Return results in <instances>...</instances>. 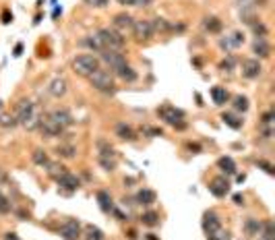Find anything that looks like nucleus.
<instances>
[{"label": "nucleus", "instance_id": "nucleus-1", "mask_svg": "<svg viewBox=\"0 0 275 240\" xmlns=\"http://www.w3.org/2000/svg\"><path fill=\"white\" fill-rule=\"evenodd\" d=\"M89 83L93 89H97L99 94H106V96H114L118 91L116 87V77H114V73H110L108 68H97V71L93 75H89Z\"/></svg>", "mask_w": 275, "mask_h": 240}, {"label": "nucleus", "instance_id": "nucleus-2", "mask_svg": "<svg viewBox=\"0 0 275 240\" xmlns=\"http://www.w3.org/2000/svg\"><path fill=\"white\" fill-rule=\"evenodd\" d=\"M157 116L162 118L166 124H170L172 129H176V131H184L188 124L184 122L186 118V114L184 110H180L176 106H170V104H164L162 108H157Z\"/></svg>", "mask_w": 275, "mask_h": 240}, {"label": "nucleus", "instance_id": "nucleus-3", "mask_svg": "<svg viewBox=\"0 0 275 240\" xmlns=\"http://www.w3.org/2000/svg\"><path fill=\"white\" fill-rule=\"evenodd\" d=\"M97 38H99L101 46H104V50H118V52H122L124 46H127V38H124L122 33H118L114 27H101V29H97Z\"/></svg>", "mask_w": 275, "mask_h": 240}, {"label": "nucleus", "instance_id": "nucleus-4", "mask_svg": "<svg viewBox=\"0 0 275 240\" xmlns=\"http://www.w3.org/2000/svg\"><path fill=\"white\" fill-rule=\"evenodd\" d=\"M97 68H101V60L93 54H79L77 58L73 60V71L79 77H89L93 75Z\"/></svg>", "mask_w": 275, "mask_h": 240}, {"label": "nucleus", "instance_id": "nucleus-5", "mask_svg": "<svg viewBox=\"0 0 275 240\" xmlns=\"http://www.w3.org/2000/svg\"><path fill=\"white\" fill-rule=\"evenodd\" d=\"M99 60L104 62L108 66L110 73H118L122 66H127V56H124V52H118V50H101L99 52Z\"/></svg>", "mask_w": 275, "mask_h": 240}, {"label": "nucleus", "instance_id": "nucleus-6", "mask_svg": "<svg viewBox=\"0 0 275 240\" xmlns=\"http://www.w3.org/2000/svg\"><path fill=\"white\" fill-rule=\"evenodd\" d=\"M56 185H58V192H62L64 197L73 195V192H77L79 189H81V180H79V176L71 174L68 170H64V172L60 176H56Z\"/></svg>", "mask_w": 275, "mask_h": 240}, {"label": "nucleus", "instance_id": "nucleus-7", "mask_svg": "<svg viewBox=\"0 0 275 240\" xmlns=\"http://www.w3.org/2000/svg\"><path fill=\"white\" fill-rule=\"evenodd\" d=\"M131 33H133V38H135L137 42H141V44H143V42H149V40L155 36V33H153V27H151V21H149V19H135Z\"/></svg>", "mask_w": 275, "mask_h": 240}, {"label": "nucleus", "instance_id": "nucleus-8", "mask_svg": "<svg viewBox=\"0 0 275 240\" xmlns=\"http://www.w3.org/2000/svg\"><path fill=\"white\" fill-rule=\"evenodd\" d=\"M38 129L42 131L44 137H48V139H56V137H62L66 129H62L58 122H54L50 118V114H44L40 116V122H38Z\"/></svg>", "mask_w": 275, "mask_h": 240}, {"label": "nucleus", "instance_id": "nucleus-9", "mask_svg": "<svg viewBox=\"0 0 275 240\" xmlns=\"http://www.w3.org/2000/svg\"><path fill=\"white\" fill-rule=\"evenodd\" d=\"M58 234H60L62 240H79V238H81V234H83V226H81V222H79V220L68 218L58 228Z\"/></svg>", "mask_w": 275, "mask_h": 240}, {"label": "nucleus", "instance_id": "nucleus-10", "mask_svg": "<svg viewBox=\"0 0 275 240\" xmlns=\"http://www.w3.org/2000/svg\"><path fill=\"white\" fill-rule=\"evenodd\" d=\"M15 118L19 124L27 127V124L36 118V106H33L29 99H21L17 104V110H15Z\"/></svg>", "mask_w": 275, "mask_h": 240}, {"label": "nucleus", "instance_id": "nucleus-11", "mask_svg": "<svg viewBox=\"0 0 275 240\" xmlns=\"http://www.w3.org/2000/svg\"><path fill=\"white\" fill-rule=\"evenodd\" d=\"M201 228H203V232L205 234H217L222 230V218L217 215L213 209H209V211H205L203 213V220H201Z\"/></svg>", "mask_w": 275, "mask_h": 240}, {"label": "nucleus", "instance_id": "nucleus-12", "mask_svg": "<svg viewBox=\"0 0 275 240\" xmlns=\"http://www.w3.org/2000/svg\"><path fill=\"white\" fill-rule=\"evenodd\" d=\"M240 68H242V77L244 79H259L261 77V73H263V64H261V60L259 58H246V60H242V64H240Z\"/></svg>", "mask_w": 275, "mask_h": 240}, {"label": "nucleus", "instance_id": "nucleus-13", "mask_svg": "<svg viewBox=\"0 0 275 240\" xmlns=\"http://www.w3.org/2000/svg\"><path fill=\"white\" fill-rule=\"evenodd\" d=\"M209 192L217 199H224L228 192H230V180H228L224 174L222 176H215L211 182H209Z\"/></svg>", "mask_w": 275, "mask_h": 240}, {"label": "nucleus", "instance_id": "nucleus-14", "mask_svg": "<svg viewBox=\"0 0 275 240\" xmlns=\"http://www.w3.org/2000/svg\"><path fill=\"white\" fill-rule=\"evenodd\" d=\"M242 44H244V33H242V31H234L232 36H228V38H222V40H220V48L228 54V52H232V50L240 48Z\"/></svg>", "mask_w": 275, "mask_h": 240}, {"label": "nucleus", "instance_id": "nucleus-15", "mask_svg": "<svg viewBox=\"0 0 275 240\" xmlns=\"http://www.w3.org/2000/svg\"><path fill=\"white\" fill-rule=\"evenodd\" d=\"M133 23H135V17H131L129 13H118V15H114V19H112V27L124 36L127 31L133 29Z\"/></svg>", "mask_w": 275, "mask_h": 240}, {"label": "nucleus", "instance_id": "nucleus-16", "mask_svg": "<svg viewBox=\"0 0 275 240\" xmlns=\"http://www.w3.org/2000/svg\"><path fill=\"white\" fill-rule=\"evenodd\" d=\"M157 201V192L153 189H139L135 195V205H141V207H151V205Z\"/></svg>", "mask_w": 275, "mask_h": 240}, {"label": "nucleus", "instance_id": "nucleus-17", "mask_svg": "<svg viewBox=\"0 0 275 240\" xmlns=\"http://www.w3.org/2000/svg\"><path fill=\"white\" fill-rule=\"evenodd\" d=\"M50 118H52L54 122H58L62 129H68V127H73V124H75V118H73V114L68 112V110H64V108L52 110V112H50Z\"/></svg>", "mask_w": 275, "mask_h": 240}, {"label": "nucleus", "instance_id": "nucleus-18", "mask_svg": "<svg viewBox=\"0 0 275 240\" xmlns=\"http://www.w3.org/2000/svg\"><path fill=\"white\" fill-rule=\"evenodd\" d=\"M66 91H68V81L66 79H62V77H56L54 81L48 85V94L52 96V97H64L66 96Z\"/></svg>", "mask_w": 275, "mask_h": 240}, {"label": "nucleus", "instance_id": "nucleus-19", "mask_svg": "<svg viewBox=\"0 0 275 240\" xmlns=\"http://www.w3.org/2000/svg\"><path fill=\"white\" fill-rule=\"evenodd\" d=\"M250 48H253V54L257 56V58H269L271 56V44L265 38H255Z\"/></svg>", "mask_w": 275, "mask_h": 240}, {"label": "nucleus", "instance_id": "nucleus-20", "mask_svg": "<svg viewBox=\"0 0 275 240\" xmlns=\"http://www.w3.org/2000/svg\"><path fill=\"white\" fill-rule=\"evenodd\" d=\"M217 168L222 170L224 176H234V174H238V166H236V162H234L230 155H222L220 159H217Z\"/></svg>", "mask_w": 275, "mask_h": 240}, {"label": "nucleus", "instance_id": "nucleus-21", "mask_svg": "<svg viewBox=\"0 0 275 240\" xmlns=\"http://www.w3.org/2000/svg\"><path fill=\"white\" fill-rule=\"evenodd\" d=\"M230 91H228L226 87H222V85H215V87H211V99H213V104L215 106H226L228 101H230Z\"/></svg>", "mask_w": 275, "mask_h": 240}, {"label": "nucleus", "instance_id": "nucleus-22", "mask_svg": "<svg viewBox=\"0 0 275 240\" xmlns=\"http://www.w3.org/2000/svg\"><path fill=\"white\" fill-rule=\"evenodd\" d=\"M261 228H263V222L261 220H257V218H246L244 224H242V232L248 238H257L261 234Z\"/></svg>", "mask_w": 275, "mask_h": 240}, {"label": "nucleus", "instance_id": "nucleus-23", "mask_svg": "<svg viewBox=\"0 0 275 240\" xmlns=\"http://www.w3.org/2000/svg\"><path fill=\"white\" fill-rule=\"evenodd\" d=\"M116 137L118 139H122V141H137V133H135V129L131 127V124H127V122H118L116 124Z\"/></svg>", "mask_w": 275, "mask_h": 240}, {"label": "nucleus", "instance_id": "nucleus-24", "mask_svg": "<svg viewBox=\"0 0 275 240\" xmlns=\"http://www.w3.org/2000/svg\"><path fill=\"white\" fill-rule=\"evenodd\" d=\"M79 46L81 48H89L91 52H101L104 50V46H101V42H99V38H97V33H91V36H85L81 42H79Z\"/></svg>", "mask_w": 275, "mask_h": 240}, {"label": "nucleus", "instance_id": "nucleus-25", "mask_svg": "<svg viewBox=\"0 0 275 240\" xmlns=\"http://www.w3.org/2000/svg\"><path fill=\"white\" fill-rule=\"evenodd\" d=\"M203 27H205V31L207 33H213V36H217V33H222V29H224V23H222V19L220 17H205L203 19Z\"/></svg>", "mask_w": 275, "mask_h": 240}, {"label": "nucleus", "instance_id": "nucleus-26", "mask_svg": "<svg viewBox=\"0 0 275 240\" xmlns=\"http://www.w3.org/2000/svg\"><path fill=\"white\" fill-rule=\"evenodd\" d=\"M222 120H224L226 127H230L234 131H240V129H242V124H244L242 116H238L236 112H224L222 114Z\"/></svg>", "mask_w": 275, "mask_h": 240}, {"label": "nucleus", "instance_id": "nucleus-27", "mask_svg": "<svg viewBox=\"0 0 275 240\" xmlns=\"http://www.w3.org/2000/svg\"><path fill=\"white\" fill-rule=\"evenodd\" d=\"M83 240H106V234H104V230L101 228H97V226H93V224H87L85 228H83Z\"/></svg>", "mask_w": 275, "mask_h": 240}, {"label": "nucleus", "instance_id": "nucleus-28", "mask_svg": "<svg viewBox=\"0 0 275 240\" xmlns=\"http://www.w3.org/2000/svg\"><path fill=\"white\" fill-rule=\"evenodd\" d=\"M114 77H118L120 81H124V83H135L137 79H139V75H137V71L131 66V64H127V66H122L118 73H114Z\"/></svg>", "mask_w": 275, "mask_h": 240}, {"label": "nucleus", "instance_id": "nucleus-29", "mask_svg": "<svg viewBox=\"0 0 275 240\" xmlns=\"http://www.w3.org/2000/svg\"><path fill=\"white\" fill-rule=\"evenodd\" d=\"M95 147H97V155H108V157H116V149H114V145L104 139V137H99L95 141Z\"/></svg>", "mask_w": 275, "mask_h": 240}, {"label": "nucleus", "instance_id": "nucleus-30", "mask_svg": "<svg viewBox=\"0 0 275 240\" xmlns=\"http://www.w3.org/2000/svg\"><path fill=\"white\" fill-rule=\"evenodd\" d=\"M151 27H153V33H170V31H174V25L164 19V17H155L151 19Z\"/></svg>", "mask_w": 275, "mask_h": 240}, {"label": "nucleus", "instance_id": "nucleus-31", "mask_svg": "<svg viewBox=\"0 0 275 240\" xmlns=\"http://www.w3.org/2000/svg\"><path fill=\"white\" fill-rule=\"evenodd\" d=\"M97 203H99V209L104 211V213H110L112 207H114V203H112V195L108 191H97V195H95Z\"/></svg>", "mask_w": 275, "mask_h": 240}, {"label": "nucleus", "instance_id": "nucleus-32", "mask_svg": "<svg viewBox=\"0 0 275 240\" xmlns=\"http://www.w3.org/2000/svg\"><path fill=\"white\" fill-rule=\"evenodd\" d=\"M232 99V108H234V112H242V114H246L248 112V108H250V101H248V97L246 96H242V94H238V96H234V97H230Z\"/></svg>", "mask_w": 275, "mask_h": 240}, {"label": "nucleus", "instance_id": "nucleus-33", "mask_svg": "<svg viewBox=\"0 0 275 240\" xmlns=\"http://www.w3.org/2000/svg\"><path fill=\"white\" fill-rule=\"evenodd\" d=\"M56 155L60 159H73L77 155V147L73 143H62V145L56 147Z\"/></svg>", "mask_w": 275, "mask_h": 240}, {"label": "nucleus", "instance_id": "nucleus-34", "mask_svg": "<svg viewBox=\"0 0 275 240\" xmlns=\"http://www.w3.org/2000/svg\"><path fill=\"white\" fill-rule=\"evenodd\" d=\"M139 220H141V224L147 226V228H155V226H159V213L153 211V209H147V211L141 213Z\"/></svg>", "mask_w": 275, "mask_h": 240}, {"label": "nucleus", "instance_id": "nucleus-35", "mask_svg": "<svg viewBox=\"0 0 275 240\" xmlns=\"http://www.w3.org/2000/svg\"><path fill=\"white\" fill-rule=\"evenodd\" d=\"M97 164H99V168L104 170V172H114L116 166H118L116 157H108V155H97Z\"/></svg>", "mask_w": 275, "mask_h": 240}, {"label": "nucleus", "instance_id": "nucleus-36", "mask_svg": "<svg viewBox=\"0 0 275 240\" xmlns=\"http://www.w3.org/2000/svg\"><path fill=\"white\" fill-rule=\"evenodd\" d=\"M31 162L36 164V166H40V168H46L50 164V157H48V153H46L44 149H33V153H31Z\"/></svg>", "mask_w": 275, "mask_h": 240}, {"label": "nucleus", "instance_id": "nucleus-37", "mask_svg": "<svg viewBox=\"0 0 275 240\" xmlns=\"http://www.w3.org/2000/svg\"><path fill=\"white\" fill-rule=\"evenodd\" d=\"M250 29H253L255 38H265L267 40V36H269V29H267V25L263 21H255L253 25H250Z\"/></svg>", "mask_w": 275, "mask_h": 240}, {"label": "nucleus", "instance_id": "nucleus-38", "mask_svg": "<svg viewBox=\"0 0 275 240\" xmlns=\"http://www.w3.org/2000/svg\"><path fill=\"white\" fill-rule=\"evenodd\" d=\"M64 170H66V168H64L60 162H50L48 166H46V172H48V176H50V178L60 176V174L64 172Z\"/></svg>", "mask_w": 275, "mask_h": 240}, {"label": "nucleus", "instance_id": "nucleus-39", "mask_svg": "<svg viewBox=\"0 0 275 240\" xmlns=\"http://www.w3.org/2000/svg\"><path fill=\"white\" fill-rule=\"evenodd\" d=\"M10 211H13V203H10V199L6 195L0 192V215H8Z\"/></svg>", "mask_w": 275, "mask_h": 240}, {"label": "nucleus", "instance_id": "nucleus-40", "mask_svg": "<svg viewBox=\"0 0 275 240\" xmlns=\"http://www.w3.org/2000/svg\"><path fill=\"white\" fill-rule=\"evenodd\" d=\"M17 118H15V114L13 116H8V114H2V116H0V127L2 129H15L17 127Z\"/></svg>", "mask_w": 275, "mask_h": 240}, {"label": "nucleus", "instance_id": "nucleus-41", "mask_svg": "<svg viewBox=\"0 0 275 240\" xmlns=\"http://www.w3.org/2000/svg\"><path fill=\"white\" fill-rule=\"evenodd\" d=\"M234 66H236V58H234V56L232 54H228V58L220 64V68H222V71H234Z\"/></svg>", "mask_w": 275, "mask_h": 240}, {"label": "nucleus", "instance_id": "nucleus-42", "mask_svg": "<svg viewBox=\"0 0 275 240\" xmlns=\"http://www.w3.org/2000/svg\"><path fill=\"white\" fill-rule=\"evenodd\" d=\"M83 2L91 8H106L110 4V0H83Z\"/></svg>", "mask_w": 275, "mask_h": 240}, {"label": "nucleus", "instance_id": "nucleus-43", "mask_svg": "<svg viewBox=\"0 0 275 240\" xmlns=\"http://www.w3.org/2000/svg\"><path fill=\"white\" fill-rule=\"evenodd\" d=\"M257 166H259V168H263V170H265V172H267L269 176H273V174H275V168H273V164L265 162V159H257Z\"/></svg>", "mask_w": 275, "mask_h": 240}, {"label": "nucleus", "instance_id": "nucleus-44", "mask_svg": "<svg viewBox=\"0 0 275 240\" xmlns=\"http://www.w3.org/2000/svg\"><path fill=\"white\" fill-rule=\"evenodd\" d=\"M273 118H275L273 110L265 112V114H263V118H261V127H271V124H273Z\"/></svg>", "mask_w": 275, "mask_h": 240}, {"label": "nucleus", "instance_id": "nucleus-45", "mask_svg": "<svg viewBox=\"0 0 275 240\" xmlns=\"http://www.w3.org/2000/svg\"><path fill=\"white\" fill-rule=\"evenodd\" d=\"M112 215H114V218H116L118 222H129V215L127 213H124L122 209H118V207H112V211H110Z\"/></svg>", "mask_w": 275, "mask_h": 240}, {"label": "nucleus", "instance_id": "nucleus-46", "mask_svg": "<svg viewBox=\"0 0 275 240\" xmlns=\"http://www.w3.org/2000/svg\"><path fill=\"white\" fill-rule=\"evenodd\" d=\"M207 240H228V232L220 230L217 234H209V236H207Z\"/></svg>", "mask_w": 275, "mask_h": 240}, {"label": "nucleus", "instance_id": "nucleus-47", "mask_svg": "<svg viewBox=\"0 0 275 240\" xmlns=\"http://www.w3.org/2000/svg\"><path fill=\"white\" fill-rule=\"evenodd\" d=\"M155 2V0H135V6H139V8H145V6H151Z\"/></svg>", "mask_w": 275, "mask_h": 240}, {"label": "nucleus", "instance_id": "nucleus-48", "mask_svg": "<svg viewBox=\"0 0 275 240\" xmlns=\"http://www.w3.org/2000/svg\"><path fill=\"white\" fill-rule=\"evenodd\" d=\"M232 201H234V205H238V207H242V205H244V195H240V192H236V195L232 197Z\"/></svg>", "mask_w": 275, "mask_h": 240}, {"label": "nucleus", "instance_id": "nucleus-49", "mask_svg": "<svg viewBox=\"0 0 275 240\" xmlns=\"http://www.w3.org/2000/svg\"><path fill=\"white\" fill-rule=\"evenodd\" d=\"M263 129V139H271L273 137V129L271 127H261Z\"/></svg>", "mask_w": 275, "mask_h": 240}, {"label": "nucleus", "instance_id": "nucleus-50", "mask_svg": "<svg viewBox=\"0 0 275 240\" xmlns=\"http://www.w3.org/2000/svg\"><path fill=\"white\" fill-rule=\"evenodd\" d=\"M10 21H13V13L4 10V13H2V23H10Z\"/></svg>", "mask_w": 275, "mask_h": 240}, {"label": "nucleus", "instance_id": "nucleus-51", "mask_svg": "<svg viewBox=\"0 0 275 240\" xmlns=\"http://www.w3.org/2000/svg\"><path fill=\"white\" fill-rule=\"evenodd\" d=\"M8 180V176H6V172H4V170L2 168H0V187H2L4 185V182Z\"/></svg>", "mask_w": 275, "mask_h": 240}, {"label": "nucleus", "instance_id": "nucleus-52", "mask_svg": "<svg viewBox=\"0 0 275 240\" xmlns=\"http://www.w3.org/2000/svg\"><path fill=\"white\" fill-rule=\"evenodd\" d=\"M116 2L122 6H135V0H116Z\"/></svg>", "mask_w": 275, "mask_h": 240}, {"label": "nucleus", "instance_id": "nucleus-53", "mask_svg": "<svg viewBox=\"0 0 275 240\" xmlns=\"http://www.w3.org/2000/svg\"><path fill=\"white\" fill-rule=\"evenodd\" d=\"M4 240H21V238H19L15 232H6V234H4Z\"/></svg>", "mask_w": 275, "mask_h": 240}, {"label": "nucleus", "instance_id": "nucleus-54", "mask_svg": "<svg viewBox=\"0 0 275 240\" xmlns=\"http://www.w3.org/2000/svg\"><path fill=\"white\" fill-rule=\"evenodd\" d=\"M186 147L190 151H201V145H197V143H186Z\"/></svg>", "mask_w": 275, "mask_h": 240}, {"label": "nucleus", "instance_id": "nucleus-55", "mask_svg": "<svg viewBox=\"0 0 275 240\" xmlns=\"http://www.w3.org/2000/svg\"><path fill=\"white\" fill-rule=\"evenodd\" d=\"M21 52H23V44H17V46H15V52H13V56H21Z\"/></svg>", "mask_w": 275, "mask_h": 240}, {"label": "nucleus", "instance_id": "nucleus-56", "mask_svg": "<svg viewBox=\"0 0 275 240\" xmlns=\"http://www.w3.org/2000/svg\"><path fill=\"white\" fill-rule=\"evenodd\" d=\"M145 240H159V238H157V234L149 232V234H145Z\"/></svg>", "mask_w": 275, "mask_h": 240}, {"label": "nucleus", "instance_id": "nucleus-57", "mask_svg": "<svg viewBox=\"0 0 275 240\" xmlns=\"http://www.w3.org/2000/svg\"><path fill=\"white\" fill-rule=\"evenodd\" d=\"M60 13H62V8H58V6H56V8H54V19H56V17H58Z\"/></svg>", "mask_w": 275, "mask_h": 240}, {"label": "nucleus", "instance_id": "nucleus-58", "mask_svg": "<svg viewBox=\"0 0 275 240\" xmlns=\"http://www.w3.org/2000/svg\"><path fill=\"white\" fill-rule=\"evenodd\" d=\"M236 178H238V182H244V180H246V176H244V174H238Z\"/></svg>", "mask_w": 275, "mask_h": 240}, {"label": "nucleus", "instance_id": "nucleus-59", "mask_svg": "<svg viewBox=\"0 0 275 240\" xmlns=\"http://www.w3.org/2000/svg\"><path fill=\"white\" fill-rule=\"evenodd\" d=\"M259 240H271V238H265V236H259Z\"/></svg>", "mask_w": 275, "mask_h": 240}, {"label": "nucleus", "instance_id": "nucleus-60", "mask_svg": "<svg viewBox=\"0 0 275 240\" xmlns=\"http://www.w3.org/2000/svg\"><path fill=\"white\" fill-rule=\"evenodd\" d=\"M0 108H2V101H0Z\"/></svg>", "mask_w": 275, "mask_h": 240}]
</instances>
